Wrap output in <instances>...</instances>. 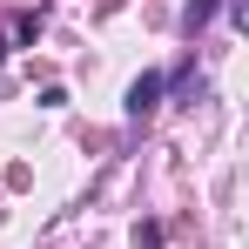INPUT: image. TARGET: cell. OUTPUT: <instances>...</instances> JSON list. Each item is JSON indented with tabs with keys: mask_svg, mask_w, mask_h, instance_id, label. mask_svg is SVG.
Here are the masks:
<instances>
[{
	"mask_svg": "<svg viewBox=\"0 0 249 249\" xmlns=\"http://www.w3.org/2000/svg\"><path fill=\"white\" fill-rule=\"evenodd\" d=\"M135 243H142V249H162V222H135Z\"/></svg>",
	"mask_w": 249,
	"mask_h": 249,
	"instance_id": "4",
	"label": "cell"
},
{
	"mask_svg": "<svg viewBox=\"0 0 249 249\" xmlns=\"http://www.w3.org/2000/svg\"><path fill=\"white\" fill-rule=\"evenodd\" d=\"M215 14H222V0H189V7H182V34L196 41V34H202V27L215 20Z\"/></svg>",
	"mask_w": 249,
	"mask_h": 249,
	"instance_id": "3",
	"label": "cell"
},
{
	"mask_svg": "<svg viewBox=\"0 0 249 249\" xmlns=\"http://www.w3.org/2000/svg\"><path fill=\"white\" fill-rule=\"evenodd\" d=\"M162 94H175V101H196V94H202V68H196V54L175 68V81H162Z\"/></svg>",
	"mask_w": 249,
	"mask_h": 249,
	"instance_id": "2",
	"label": "cell"
},
{
	"mask_svg": "<svg viewBox=\"0 0 249 249\" xmlns=\"http://www.w3.org/2000/svg\"><path fill=\"white\" fill-rule=\"evenodd\" d=\"M7 54H14V41H7V34H0V61H7Z\"/></svg>",
	"mask_w": 249,
	"mask_h": 249,
	"instance_id": "6",
	"label": "cell"
},
{
	"mask_svg": "<svg viewBox=\"0 0 249 249\" xmlns=\"http://www.w3.org/2000/svg\"><path fill=\"white\" fill-rule=\"evenodd\" d=\"M222 14H229L236 27H249V0H222Z\"/></svg>",
	"mask_w": 249,
	"mask_h": 249,
	"instance_id": "5",
	"label": "cell"
},
{
	"mask_svg": "<svg viewBox=\"0 0 249 249\" xmlns=\"http://www.w3.org/2000/svg\"><path fill=\"white\" fill-rule=\"evenodd\" d=\"M162 81H168V74H155V68L128 81V101H122V108H128V122H135V128H142L148 115H155V108H162Z\"/></svg>",
	"mask_w": 249,
	"mask_h": 249,
	"instance_id": "1",
	"label": "cell"
}]
</instances>
